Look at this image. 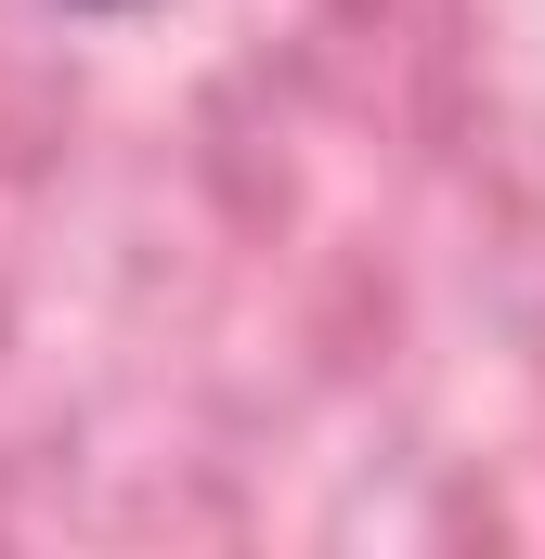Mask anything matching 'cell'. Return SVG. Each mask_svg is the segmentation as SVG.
Here are the masks:
<instances>
[{
    "instance_id": "1",
    "label": "cell",
    "mask_w": 545,
    "mask_h": 559,
    "mask_svg": "<svg viewBox=\"0 0 545 559\" xmlns=\"http://www.w3.org/2000/svg\"><path fill=\"white\" fill-rule=\"evenodd\" d=\"M65 13H131V0H65Z\"/></svg>"
}]
</instances>
